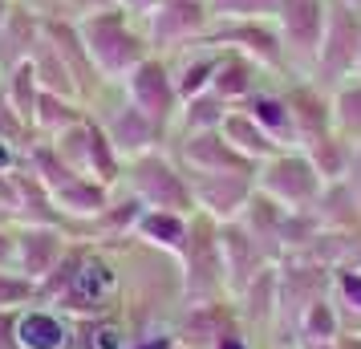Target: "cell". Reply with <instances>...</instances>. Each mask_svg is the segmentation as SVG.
<instances>
[{"label": "cell", "mask_w": 361, "mask_h": 349, "mask_svg": "<svg viewBox=\"0 0 361 349\" xmlns=\"http://www.w3.org/2000/svg\"><path fill=\"white\" fill-rule=\"evenodd\" d=\"M122 187L130 191L134 200H142V207L154 212H179V216H195V200H191V183L166 150H150L126 163Z\"/></svg>", "instance_id": "cell-3"}, {"label": "cell", "mask_w": 361, "mask_h": 349, "mask_svg": "<svg viewBox=\"0 0 361 349\" xmlns=\"http://www.w3.org/2000/svg\"><path fill=\"white\" fill-rule=\"evenodd\" d=\"M353 150H357V147H353L349 138H341L337 130H329L325 138L309 142L305 154L312 159L317 175H321L325 183H341V179H349V171H353Z\"/></svg>", "instance_id": "cell-27"}, {"label": "cell", "mask_w": 361, "mask_h": 349, "mask_svg": "<svg viewBox=\"0 0 361 349\" xmlns=\"http://www.w3.org/2000/svg\"><path fill=\"white\" fill-rule=\"evenodd\" d=\"M13 4H17V0H0V25H4V17L13 13Z\"/></svg>", "instance_id": "cell-46"}, {"label": "cell", "mask_w": 361, "mask_h": 349, "mask_svg": "<svg viewBox=\"0 0 361 349\" xmlns=\"http://www.w3.org/2000/svg\"><path fill=\"white\" fill-rule=\"evenodd\" d=\"M212 45L219 49H235L252 57L260 69H268L272 78H284L288 73V57H284V37H280L276 20H231V17H215L212 33H207Z\"/></svg>", "instance_id": "cell-10"}, {"label": "cell", "mask_w": 361, "mask_h": 349, "mask_svg": "<svg viewBox=\"0 0 361 349\" xmlns=\"http://www.w3.org/2000/svg\"><path fill=\"white\" fill-rule=\"evenodd\" d=\"M312 216L321 219L325 232H357L361 228V200L349 187V179L341 183H325L321 200L312 203Z\"/></svg>", "instance_id": "cell-25"}, {"label": "cell", "mask_w": 361, "mask_h": 349, "mask_svg": "<svg viewBox=\"0 0 361 349\" xmlns=\"http://www.w3.org/2000/svg\"><path fill=\"white\" fill-rule=\"evenodd\" d=\"M325 25H329V0H280L276 29L284 37L288 78H312Z\"/></svg>", "instance_id": "cell-8"}, {"label": "cell", "mask_w": 361, "mask_h": 349, "mask_svg": "<svg viewBox=\"0 0 361 349\" xmlns=\"http://www.w3.org/2000/svg\"><path fill=\"white\" fill-rule=\"evenodd\" d=\"M212 25H215L212 0H171V4H159L142 17L154 57H175V53L207 41Z\"/></svg>", "instance_id": "cell-6"}, {"label": "cell", "mask_w": 361, "mask_h": 349, "mask_svg": "<svg viewBox=\"0 0 361 349\" xmlns=\"http://www.w3.org/2000/svg\"><path fill=\"white\" fill-rule=\"evenodd\" d=\"M357 73H361V61H357Z\"/></svg>", "instance_id": "cell-51"}, {"label": "cell", "mask_w": 361, "mask_h": 349, "mask_svg": "<svg viewBox=\"0 0 361 349\" xmlns=\"http://www.w3.org/2000/svg\"><path fill=\"white\" fill-rule=\"evenodd\" d=\"M73 235L66 228H49V224H17V268L37 284L49 276L53 268L66 260Z\"/></svg>", "instance_id": "cell-15"}, {"label": "cell", "mask_w": 361, "mask_h": 349, "mask_svg": "<svg viewBox=\"0 0 361 349\" xmlns=\"http://www.w3.org/2000/svg\"><path fill=\"white\" fill-rule=\"evenodd\" d=\"M349 187L357 191V200H361V147L353 150V171H349Z\"/></svg>", "instance_id": "cell-44"}, {"label": "cell", "mask_w": 361, "mask_h": 349, "mask_svg": "<svg viewBox=\"0 0 361 349\" xmlns=\"http://www.w3.org/2000/svg\"><path fill=\"white\" fill-rule=\"evenodd\" d=\"M45 41V17L29 8V4H13V13L4 17L0 25V69L8 73V69L25 66V61H33L37 45Z\"/></svg>", "instance_id": "cell-19"}, {"label": "cell", "mask_w": 361, "mask_h": 349, "mask_svg": "<svg viewBox=\"0 0 361 349\" xmlns=\"http://www.w3.org/2000/svg\"><path fill=\"white\" fill-rule=\"evenodd\" d=\"M0 138H4V142H13L17 150H25V154H29V150H33V142H37V130L17 114V106L8 102V94H4V90H0Z\"/></svg>", "instance_id": "cell-36"}, {"label": "cell", "mask_w": 361, "mask_h": 349, "mask_svg": "<svg viewBox=\"0 0 361 349\" xmlns=\"http://www.w3.org/2000/svg\"><path fill=\"white\" fill-rule=\"evenodd\" d=\"M0 207L13 216L17 212V187H13V171H0Z\"/></svg>", "instance_id": "cell-42"}, {"label": "cell", "mask_w": 361, "mask_h": 349, "mask_svg": "<svg viewBox=\"0 0 361 349\" xmlns=\"http://www.w3.org/2000/svg\"><path fill=\"white\" fill-rule=\"evenodd\" d=\"M247 232L260 240V248L272 256V260H284V224H288V207H280L276 200H268L264 191L252 195V203L244 207V216H240Z\"/></svg>", "instance_id": "cell-23"}, {"label": "cell", "mask_w": 361, "mask_h": 349, "mask_svg": "<svg viewBox=\"0 0 361 349\" xmlns=\"http://www.w3.org/2000/svg\"><path fill=\"white\" fill-rule=\"evenodd\" d=\"M33 69H37V82H41V90H49V94H61V98H78V102H82V94H78V82H73L69 66L61 61V53L53 49L49 37L37 45ZM82 106H85V102H82Z\"/></svg>", "instance_id": "cell-32"}, {"label": "cell", "mask_w": 361, "mask_h": 349, "mask_svg": "<svg viewBox=\"0 0 361 349\" xmlns=\"http://www.w3.org/2000/svg\"><path fill=\"white\" fill-rule=\"evenodd\" d=\"M329 102H333V130L361 147V73L329 90Z\"/></svg>", "instance_id": "cell-31"}, {"label": "cell", "mask_w": 361, "mask_h": 349, "mask_svg": "<svg viewBox=\"0 0 361 349\" xmlns=\"http://www.w3.org/2000/svg\"><path fill=\"white\" fill-rule=\"evenodd\" d=\"M212 349H256V333L247 329L244 321H235V325H228V329L215 337Z\"/></svg>", "instance_id": "cell-39"}, {"label": "cell", "mask_w": 361, "mask_h": 349, "mask_svg": "<svg viewBox=\"0 0 361 349\" xmlns=\"http://www.w3.org/2000/svg\"><path fill=\"white\" fill-rule=\"evenodd\" d=\"M122 90H126V98H130L134 106L166 134V142H171L175 118H179V110H183V98H179V85H175V73H171V61L150 53L138 69H130V78L122 82Z\"/></svg>", "instance_id": "cell-9"}, {"label": "cell", "mask_w": 361, "mask_h": 349, "mask_svg": "<svg viewBox=\"0 0 361 349\" xmlns=\"http://www.w3.org/2000/svg\"><path fill=\"white\" fill-rule=\"evenodd\" d=\"M85 114H90V110H85L78 98H61V94L41 90V98H37V114H33V130H37V138H57L61 130L78 126Z\"/></svg>", "instance_id": "cell-28"}, {"label": "cell", "mask_w": 361, "mask_h": 349, "mask_svg": "<svg viewBox=\"0 0 361 349\" xmlns=\"http://www.w3.org/2000/svg\"><path fill=\"white\" fill-rule=\"evenodd\" d=\"M0 82H4V69H0Z\"/></svg>", "instance_id": "cell-50"}, {"label": "cell", "mask_w": 361, "mask_h": 349, "mask_svg": "<svg viewBox=\"0 0 361 349\" xmlns=\"http://www.w3.org/2000/svg\"><path fill=\"white\" fill-rule=\"evenodd\" d=\"M166 154L183 166V171H240V175H256V163L240 154V150L231 147L224 130H203V134H175L171 138V147Z\"/></svg>", "instance_id": "cell-12"}, {"label": "cell", "mask_w": 361, "mask_h": 349, "mask_svg": "<svg viewBox=\"0 0 361 349\" xmlns=\"http://www.w3.org/2000/svg\"><path fill=\"white\" fill-rule=\"evenodd\" d=\"M106 8H118V0H61V17H69V20L98 17Z\"/></svg>", "instance_id": "cell-38"}, {"label": "cell", "mask_w": 361, "mask_h": 349, "mask_svg": "<svg viewBox=\"0 0 361 349\" xmlns=\"http://www.w3.org/2000/svg\"><path fill=\"white\" fill-rule=\"evenodd\" d=\"M78 321L57 313L53 305H29L17 313V349H73Z\"/></svg>", "instance_id": "cell-18"}, {"label": "cell", "mask_w": 361, "mask_h": 349, "mask_svg": "<svg viewBox=\"0 0 361 349\" xmlns=\"http://www.w3.org/2000/svg\"><path fill=\"white\" fill-rule=\"evenodd\" d=\"M159 4H171V0H150V8H159Z\"/></svg>", "instance_id": "cell-48"}, {"label": "cell", "mask_w": 361, "mask_h": 349, "mask_svg": "<svg viewBox=\"0 0 361 349\" xmlns=\"http://www.w3.org/2000/svg\"><path fill=\"white\" fill-rule=\"evenodd\" d=\"M284 98H288V110L296 118L300 147H309L333 130V102H329L325 85H317L312 78H284Z\"/></svg>", "instance_id": "cell-16"}, {"label": "cell", "mask_w": 361, "mask_h": 349, "mask_svg": "<svg viewBox=\"0 0 361 349\" xmlns=\"http://www.w3.org/2000/svg\"><path fill=\"white\" fill-rule=\"evenodd\" d=\"M212 13L231 20H276L280 0H212Z\"/></svg>", "instance_id": "cell-37"}, {"label": "cell", "mask_w": 361, "mask_h": 349, "mask_svg": "<svg viewBox=\"0 0 361 349\" xmlns=\"http://www.w3.org/2000/svg\"><path fill=\"white\" fill-rule=\"evenodd\" d=\"M90 114L98 118V126L106 130V138L114 142V150L126 163L138 154H150V150H166V134L126 98L122 85H106V94L90 106Z\"/></svg>", "instance_id": "cell-4"}, {"label": "cell", "mask_w": 361, "mask_h": 349, "mask_svg": "<svg viewBox=\"0 0 361 349\" xmlns=\"http://www.w3.org/2000/svg\"><path fill=\"white\" fill-rule=\"evenodd\" d=\"M256 191H264L268 200H276L288 212H309L312 203L321 200L325 179L317 175L305 147H284L256 166Z\"/></svg>", "instance_id": "cell-5"}, {"label": "cell", "mask_w": 361, "mask_h": 349, "mask_svg": "<svg viewBox=\"0 0 361 349\" xmlns=\"http://www.w3.org/2000/svg\"><path fill=\"white\" fill-rule=\"evenodd\" d=\"M0 90L8 94V102L17 106V114L33 126V114H37V98H41V82H37V69L33 61H25V66L8 69L4 73V82H0Z\"/></svg>", "instance_id": "cell-33"}, {"label": "cell", "mask_w": 361, "mask_h": 349, "mask_svg": "<svg viewBox=\"0 0 361 349\" xmlns=\"http://www.w3.org/2000/svg\"><path fill=\"white\" fill-rule=\"evenodd\" d=\"M293 333H296V345H300V341H337V337L345 333V317H341V309H337L333 293L312 300L309 309L296 317Z\"/></svg>", "instance_id": "cell-29"}, {"label": "cell", "mask_w": 361, "mask_h": 349, "mask_svg": "<svg viewBox=\"0 0 361 349\" xmlns=\"http://www.w3.org/2000/svg\"><path fill=\"white\" fill-rule=\"evenodd\" d=\"M244 110L264 130L276 138L280 147H300V134H296V118L288 110V98H284V85H260L252 98L244 102Z\"/></svg>", "instance_id": "cell-21"}, {"label": "cell", "mask_w": 361, "mask_h": 349, "mask_svg": "<svg viewBox=\"0 0 361 349\" xmlns=\"http://www.w3.org/2000/svg\"><path fill=\"white\" fill-rule=\"evenodd\" d=\"M82 29V41L98 73L110 85H122L130 78V69H138L150 57V41L147 29H142V17H134L126 8H106L98 17H85L78 20Z\"/></svg>", "instance_id": "cell-1"}, {"label": "cell", "mask_w": 361, "mask_h": 349, "mask_svg": "<svg viewBox=\"0 0 361 349\" xmlns=\"http://www.w3.org/2000/svg\"><path fill=\"white\" fill-rule=\"evenodd\" d=\"M118 8H126V13H134V17H147L150 0H118Z\"/></svg>", "instance_id": "cell-43"}, {"label": "cell", "mask_w": 361, "mask_h": 349, "mask_svg": "<svg viewBox=\"0 0 361 349\" xmlns=\"http://www.w3.org/2000/svg\"><path fill=\"white\" fill-rule=\"evenodd\" d=\"M183 268V309L191 305H212L228 297V276H224V256H219V224L207 216H191V232L179 252Z\"/></svg>", "instance_id": "cell-2"}, {"label": "cell", "mask_w": 361, "mask_h": 349, "mask_svg": "<svg viewBox=\"0 0 361 349\" xmlns=\"http://www.w3.org/2000/svg\"><path fill=\"white\" fill-rule=\"evenodd\" d=\"M219 130H224V138H228L231 147L240 150V154H247V159H252L256 166H260L264 159H272L276 150H284V147L276 142V138H272V134L264 130L260 122H256V118L247 114L244 106H231Z\"/></svg>", "instance_id": "cell-24"}, {"label": "cell", "mask_w": 361, "mask_h": 349, "mask_svg": "<svg viewBox=\"0 0 361 349\" xmlns=\"http://www.w3.org/2000/svg\"><path fill=\"white\" fill-rule=\"evenodd\" d=\"M171 61V73H175V85H179V98H195V94H207L215 82V69L224 61V49L212 45V41H199L191 49L175 53V57H166Z\"/></svg>", "instance_id": "cell-20"}, {"label": "cell", "mask_w": 361, "mask_h": 349, "mask_svg": "<svg viewBox=\"0 0 361 349\" xmlns=\"http://www.w3.org/2000/svg\"><path fill=\"white\" fill-rule=\"evenodd\" d=\"M0 219H13V216H8V212H4V207H0Z\"/></svg>", "instance_id": "cell-49"}, {"label": "cell", "mask_w": 361, "mask_h": 349, "mask_svg": "<svg viewBox=\"0 0 361 349\" xmlns=\"http://www.w3.org/2000/svg\"><path fill=\"white\" fill-rule=\"evenodd\" d=\"M264 78H272V73L260 69L252 57H244V53H235V49H224V61L215 69L212 90L228 102V106H244V102L264 85Z\"/></svg>", "instance_id": "cell-22"}, {"label": "cell", "mask_w": 361, "mask_h": 349, "mask_svg": "<svg viewBox=\"0 0 361 349\" xmlns=\"http://www.w3.org/2000/svg\"><path fill=\"white\" fill-rule=\"evenodd\" d=\"M296 349H337V341H300Z\"/></svg>", "instance_id": "cell-45"}, {"label": "cell", "mask_w": 361, "mask_h": 349, "mask_svg": "<svg viewBox=\"0 0 361 349\" xmlns=\"http://www.w3.org/2000/svg\"><path fill=\"white\" fill-rule=\"evenodd\" d=\"M219 256H224V276H228V297L231 300L240 297V288H244L260 268L276 264V260L260 248V240L247 232L240 219L219 224Z\"/></svg>", "instance_id": "cell-14"}, {"label": "cell", "mask_w": 361, "mask_h": 349, "mask_svg": "<svg viewBox=\"0 0 361 349\" xmlns=\"http://www.w3.org/2000/svg\"><path fill=\"white\" fill-rule=\"evenodd\" d=\"M191 183V200H195L199 216L215 219V224H231L244 216V207L256 195V175H240V171H187Z\"/></svg>", "instance_id": "cell-11"}, {"label": "cell", "mask_w": 361, "mask_h": 349, "mask_svg": "<svg viewBox=\"0 0 361 349\" xmlns=\"http://www.w3.org/2000/svg\"><path fill=\"white\" fill-rule=\"evenodd\" d=\"M17 313L20 309H0V349H17Z\"/></svg>", "instance_id": "cell-41"}, {"label": "cell", "mask_w": 361, "mask_h": 349, "mask_svg": "<svg viewBox=\"0 0 361 349\" xmlns=\"http://www.w3.org/2000/svg\"><path fill=\"white\" fill-rule=\"evenodd\" d=\"M361 61V13H353L341 0H329V25L321 37V53L312 66V82L337 90L341 82L357 78Z\"/></svg>", "instance_id": "cell-7"}, {"label": "cell", "mask_w": 361, "mask_h": 349, "mask_svg": "<svg viewBox=\"0 0 361 349\" xmlns=\"http://www.w3.org/2000/svg\"><path fill=\"white\" fill-rule=\"evenodd\" d=\"M341 4H349V8H353V13H361V0H341Z\"/></svg>", "instance_id": "cell-47"}, {"label": "cell", "mask_w": 361, "mask_h": 349, "mask_svg": "<svg viewBox=\"0 0 361 349\" xmlns=\"http://www.w3.org/2000/svg\"><path fill=\"white\" fill-rule=\"evenodd\" d=\"M0 268H17V219H0Z\"/></svg>", "instance_id": "cell-40"}, {"label": "cell", "mask_w": 361, "mask_h": 349, "mask_svg": "<svg viewBox=\"0 0 361 349\" xmlns=\"http://www.w3.org/2000/svg\"><path fill=\"white\" fill-rule=\"evenodd\" d=\"M228 102L219 98L215 90H207V94H195V98L183 102L179 118H175V130H171V138L175 134H203V130H219L224 126V118H228Z\"/></svg>", "instance_id": "cell-30"}, {"label": "cell", "mask_w": 361, "mask_h": 349, "mask_svg": "<svg viewBox=\"0 0 361 349\" xmlns=\"http://www.w3.org/2000/svg\"><path fill=\"white\" fill-rule=\"evenodd\" d=\"M333 300L341 309L345 325H361V264H341L333 268Z\"/></svg>", "instance_id": "cell-34"}, {"label": "cell", "mask_w": 361, "mask_h": 349, "mask_svg": "<svg viewBox=\"0 0 361 349\" xmlns=\"http://www.w3.org/2000/svg\"><path fill=\"white\" fill-rule=\"evenodd\" d=\"M235 309H240V321H244L256 337H272V333H276V321H280V264L260 268V272L240 288Z\"/></svg>", "instance_id": "cell-17"}, {"label": "cell", "mask_w": 361, "mask_h": 349, "mask_svg": "<svg viewBox=\"0 0 361 349\" xmlns=\"http://www.w3.org/2000/svg\"><path fill=\"white\" fill-rule=\"evenodd\" d=\"M187 232H191V216H179V212H154V207H147L142 219L134 224V240H142V244H150V248H163V252H171V256L183 252Z\"/></svg>", "instance_id": "cell-26"}, {"label": "cell", "mask_w": 361, "mask_h": 349, "mask_svg": "<svg viewBox=\"0 0 361 349\" xmlns=\"http://www.w3.org/2000/svg\"><path fill=\"white\" fill-rule=\"evenodd\" d=\"M45 37L53 41V49L61 53V61L69 66V73H73V82H78V94H82L85 110L94 106V102L106 94V78L98 73V66H94V57H90V49H85L82 41V29H78V20L69 17H45Z\"/></svg>", "instance_id": "cell-13"}, {"label": "cell", "mask_w": 361, "mask_h": 349, "mask_svg": "<svg viewBox=\"0 0 361 349\" xmlns=\"http://www.w3.org/2000/svg\"><path fill=\"white\" fill-rule=\"evenodd\" d=\"M41 300V284L20 268H0V309H29Z\"/></svg>", "instance_id": "cell-35"}]
</instances>
